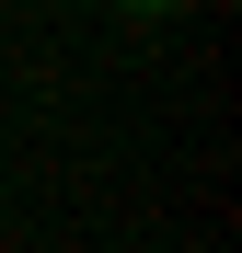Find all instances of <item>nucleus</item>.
Here are the masks:
<instances>
[{
  "mask_svg": "<svg viewBox=\"0 0 242 253\" xmlns=\"http://www.w3.org/2000/svg\"><path fill=\"white\" fill-rule=\"evenodd\" d=\"M115 12H139V23H161V12H185V0H115Z\"/></svg>",
  "mask_w": 242,
  "mask_h": 253,
  "instance_id": "nucleus-1",
  "label": "nucleus"
}]
</instances>
